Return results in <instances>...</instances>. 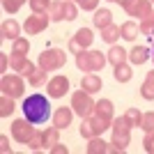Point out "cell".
I'll list each match as a JSON object with an SVG mask.
<instances>
[{"instance_id": "obj_1", "label": "cell", "mask_w": 154, "mask_h": 154, "mask_svg": "<svg viewBox=\"0 0 154 154\" xmlns=\"http://www.w3.org/2000/svg\"><path fill=\"white\" fill-rule=\"evenodd\" d=\"M23 115L30 120L32 124H46L51 113V103H48V97L44 94H28L23 99Z\"/></svg>"}, {"instance_id": "obj_2", "label": "cell", "mask_w": 154, "mask_h": 154, "mask_svg": "<svg viewBox=\"0 0 154 154\" xmlns=\"http://www.w3.org/2000/svg\"><path fill=\"white\" fill-rule=\"evenodd\" d=\"M67 64V53L62 48H44L37 58V67L46 71H58Z\"/></svg>"}, {"instance_id": "obj_3", "label": "cell", "mask_w": 154, "mask_h": 154, "mask_svg": "<svg viewBox=\"0 0 154 154\" xmlns=\"http://www.w3.org/2000/svg\"><path fill=\"white\" fill-rule=\"evenodd\" d=\"M94 106H97V101L92 99L90 92H85L83 88L71 94V108H74V113H76L81 120H83V117H90L92 113H94Z\"/></svg>"}, {"instance_id": "obj_4", "label": "cell", "mask_w": 154, "mask_h": 154, "mask_svg": "<svg viewBox=\"0 0 154 154\" xmlns=\"http://www.w3.org/2000/svg\"><path fill=\"white\" fill-rule=\"evenodd\" d=\"M0 90H2V94H9V97H14V99L23 97V92H26L23 76H21V74H2V78H0Z\"/></svg>"}, {"instance_id": "obj_5", "label": "cell", "mask_w": 154, "mask_h": 154, "mask_svg": "<svg viewBox=\"0 0 154 154\" xmlns=\"http://www.w3.org/2000/svg\"><path fill=\"white\" fill-rule=\"evenodd\" d=\"M120 5L124 7V12H127L129 16H138V21L152 16V12H154L152 0H122Z\"/></svg>"}, {"instance_id": "obj_6", "label": "cell", "mask_w": 154, "mask_h": 154, "mask_svg": "<svg viewBox=\"0 0 154 154\" xmlns=\"http://www.w3.org/2000/svg\"><path fill=\"white\" fill-rule=\"evenodd\" d=\"M35 134H37V129H35V124H32L28 117H23V120H14V122H12V138L16 143H21V145H28Z\"/></svg>"}, {"instance_id": "obj_7", "label": "cell", "mask_w": 154, "mask_h": 154, "mask_svg": "<svg viewBox=\"0 0 154 154\" xmlns=\"http://www.w3.org/2000/svg\"><path fill=\"white\" fill-rule=\"evenodd\" d=\"M48 23H51L48 12H32L26 19V23H23V32L26 35H42L48 28Z\"/></svg>"}, {"instance_id": "obj_8", "label": "cell", "mask_w": 154, "mask_h": 154, "mask_svg": "<svg viewBox=\"0 0 154 154\" xmlns=\"http://www.w3.org/2000/svg\"><path fill=\"white\" fill-rule=\"evenodd\" d=\"M69 88H71V83H69L67 76H53L46 83V94L51 97V99H60V97H64L69 92Z\"/></svg>"}, {"instance_id": "obj_9", "label": "cell", "mask_w": 154, "mask_h": 154, "mask_svg": "<svg viewBox=\"0 0 154 154\" xmlns=\"http://www.w3.org/2000/svg\"><path fill=\"white\" fill-rule=\"evenodd\" d=\"M51 120L58 129H67L71 124V120H74V108H71V106H60V108L53 110Z\"/></svg>"}, {"instance_id": "obj_10", "label": "cell", "mask_w": 154, "mask_h": 154, "mask_svg": "<svg viewBox=\"0 0 154 154\" xmlns=\"http://www.w3.org/2000/svg\"><path fill=\"white\" fill-rule=\"evenodd\" d=\"M149 58H152V53H149V48H147V46L136 44L134 48L129 51V62H131V64H136V67H138V64H145Z\"/></svg>"}, {"instance_id": "obj_11", "label": "cell", "mask_w": 154, "mask_h": 154, "mask_svg": "<svg viewBox=\"0 0 154 154\" xmlns=\"http://www.w3.org/2000/svg\"><path fill=\"white\" fill-rule=\"evenodd\" d=\"M81 88H83L85 92H90V94H97V92L103 88V81L97 74H83V78H81Z\"/></svg>"}, {"instance_id": "obj_12", "label": "cell", "mask_w": 154, "mask_h": 154, "mask_svg": "<svg viewBox=\"0 0 154 154\" xmlns=\"http://www.w3.org/2000/svg\"><path fill=\"white\" fill-rule=\"evenodd\" d=\"M92 23H94L97 30H103L106 26H110V23H113V12H110V9H106V7H101V9H94Z\"/></svg>"}, {"instance_id": "obj_13", "label": "cell", "mask_w": 154, "mask_h": 154, "mask_svg": "<svg viewBox=\"0 0 154 154\" xmlns=\"http://www.w3.org/2000/svg\"><path fill=\"white\" fill-rule=\"evenodd\" d=\"M106 55H108V64H113V67H117V64H122V62L129 60V51H124L122 46H117V44L110 46V51Z\"/></svg>"}, {"instance_id": "obj_14", "label": "cell", "mask_w": 154, "mask_h": 154, "mask_svg": "<svg viewBox=\"0 0 154 154\" xmlns=\"http://www.w3.org/2000/svg\"><path fill=\"white\" fill-rule=\"evenodd\" d=\"M0 32H2V37L5 39H19L21 37V26H19V21H14V19H9V21H5L2 26H0Z\"/></svg>"}, {"instance_id": "obj_15", "label": "cell", "mask_w": 154, "mask_h": 154, "mask_svg": "<svg viewBox=\"0 0 154 154\" xmlns=\"http://www.w3.org/2000/svg\"><path fill=\"white\" fill-rule=\"evenodd\" d=\"M60 131H62V129H58L55 124H53V127H46L44 131H42V143H44V149H48L51 145H55V143L60 140Z\"/></svg>"}, {"instance_id": "obj_16", "label": "cell", "mask_w": 154, "mask_h": 154, "mask_svg": "<svg viewBox=\"0 0 154 154\" xmlns=\"http://www.w3.org/2000/svg\"><path fill=\"white\" fill-rule=\"evenodd\" d=\"M120 35H122L127 42H136V37L140 35V26L136 23V21H127L120 26Z\"/></svg>"}, {"instance_id": "obj_17", "label": "cell", "mask_w": 154, "mask_h": 154, "mask_svg": "<svg viewBox=\"0 0 154 154\" xmlns=\"http://www.w3.org/2000/svg\"><path fill=\"white\" fill-rule=\"evenodd\" d=\"M85 152H88V154H106V152H108V143L103 140L101 136H94V138H90V140H88Z\"/></svg>"}, {"instance_id": "obj_18", "label": "cell", "mask_w": 154, "mask_h": 154, "mask_svg": "<svg viewBox=\"0 0 154 154\" xmlns=\"http://www.w3.org/2000/svg\"><path fill=\"white\" fill-rule=\"evenodd\" d=\"M131 76H134L131 64L122 62V64H117V67H113V78H115L117 83H129V81H131Z\"/></svg>"}, {"instance_id": "obj_19", "label": "cell", "mask_w": 154, "mask_h": 154, "mask_svg": "<svg viewBox=\"0 0 154 154\" xmlns=\"http://www.w3.org/2000/svg\"><path fill=\"white\" fill-rule=\"evenodd\" d=\"M74 39H76V44L81 46V48H90L92 42H94V35H92L90 28H78L76 35H74Z\"/></svg>"}, {"instance_id": "obj_20", "label": "cell", "mask_w": 154, "mask_h": 154, "mask_svg": "<svg viewBox=\"0 0 154 154\" xmlns=\"http://www.w3.org/2000/svg\"><path fill=\"white\" fill-rule=\"evenodd\" d=\"M140 97H143V99H147V101H154V69L147 71V76H145V81H143Z\"/></svg>"}, {"instance_id": "obj_21", "label": "cell", "mask_w": 154, "mask_h": 154, "mask_svg": "<svg viewBox=\"0 0 154 154\" xmlns=\"http://www.w3.org/2000/svg\"><path fill=\"white\" fill-rule=\"evenodd\" d=\"M122 37V35H120V26H115V23H110V26H106L101 30V39L103 42H106V44H117V39Z\"/></svg>"}, {"instance_id": "obj_22", "label": "cell", "mask_w": 154, "mask_h": 154, "mask_svg": "<svg viewBox=\"0 0 154 154\" xmlns=\"http://www.w3.org/2000/svg\"><path fill=\"white\" fill-rule=\"evenodd\" d=\"M131 122L127 120V115H120V117H115L113 120V127H110V131L113 134H131Z\"/></svg>"}, {"instance_id": "obj_23", "label": "cell", "mask_w": 154, "mask_h": 154, "mask_svg": "<svg viewBox=\"0 0 154 154\" xmlns=\"http://www.w3.org/2000/svg\"><path fill=\"white\" fill-rule=\"evenodd\" d=\"M48 16L51 21H64V0H53L48 7Z\"/></svg>"}, {"instance_id": "obj_24", "label": "cell", "mask_w": 154, "mask_h": 154, "mask_svg": "<svg viewBox=\"0 0 154 154\" xmlns=\"http://www.w3.org/2000/svg\"><path fill=\"white\" fill-rule=\"evenodd\" d=\"M90 58H92V71H101L108 64V55L101 51H90Z\"/></svg>"}, {"instance_id": "obj_25", "label": "cell", "mask_w": 154, "mask_h": 154, "mask_svg": "<svg viewBox=\"0 0 154 154\" xmlns=\"http://www.w3.org/2000/svg\"><path fill=\"white\" fill-rule=\"evenodd\" d=\"M14 97H9V94H2L0 97V117H9L14 113Z\"/></svg>"}, {"instance_id": "obj_26", "label": "cell", "mask_w": 154, "mask_h": 154, "mask_svg": "<svg viewBox=\"0 0 154 154\" xmlns=\"http://www.w3.org/2000/svg\"><path fill=\"white\" fill-rule=\"evenodd\" d=\"M113 145H115V149H117V154L120 152H124V149L129 147V143H131V134H113Z\"/></svg>"}, {"instance_id": "obj_27", "label": "cell", "mask_w": 154, "mask_h": 154, "mask_svg": "<svg viewBox=\"0 0 154 154\" xmlns=\"http://www.w3.org/2000/svg\"><path fill=\"white\" fill-rule=\"evenodd\" d=\"M94 113L97 115H103V117H113V101L110 99H99L94 106Z\"/></svg>"}, {"instance_id": "obj_28", "label": "cell", "mask_w": 154, "mask_h": 154, "mask_svg": "<svg viewBox=\"0 0 154 154\" xmlns=\"http://www.w3.org/2000/svg\"><path fill=\"white\" fill-rule=\"evenodd\" d=\"M46 74H48L46 69L37 67V69H35V71L30 74V76H28V83H30L32 88H39V85H44V83H46Z\"/></svg>"}, {"instance_id": "obj_29", "label": "cell", "mask_w": 154, "mask_h": 154, "mask_svg": "<svg viewBox=\"0 0 154 154\" xmlns=\"http://www.w3.org/2000/svg\"><path fill=\"white\" fill-rule=\"evenodd\" d=\"M12 53H21V55H28L30 53V39L28 37H19L12 42Z\"/></svg>"}, {"instance_id": "obj_30", "label": "cell", "mask_w": 154, "mask_h": 154, "mask_svg": "<svg viewBox=\"0 0 154 154\" xmlns=\"http://www.w3.org/2000/svg\"><path fill=\"white\" fill-rule=\"evenodd\" d=\"M30 62V60H28V55H21V53H12V55H9V67H12L14 71H23V67H26V64Z\"/></svg>"}, {"instance_id": "obj_31", "label": "cell", "mask_w": 154, "mask_h": 154, "mask_svg": "<svg viewBox=\"0 0 154 154\" xmlns=\"http://www.w3.org/2000/svg\"><path fill=\"white\" fill-rule=\"evenodd\" d=\"M78 9H81V7L76 5V0H64V21L78 19Z\"/></svg>"}, {"instance_id": "obj_32", "label": "cell", "mask_w": 154, "mask_h": 154, "mask_svg": "<svg viewBox=\"0 0 154 154\" xmlns=\"http://www.w3.org/2000/svg\"><path fill=\"white\" fill-rule=\"evenodd\" d=\"M81 136H83L85 140H90V138H94V127H92V122H90V117H83L81 120Z\"/></svg>"}, {"instance_id": "obj_33", "label": "cell", "mask_w": 154, "mask_h": 154, "mask_svg": "<svg viewBox=\"0 0 154 154\" xmlns=\"http://www.w3.org/2000/svg\"><path fill=\"white\" fill-rule=\"evenodd\" d=\"M127 120L131 122V127H140V122H143V113L138 108H127Z\"/></svg>"}, {"instance_id": "obj_34", "label": "cell", "mask_w": 154, "mask_h": 154, "mask_svg": "<svg viewBox=\"0 0 154 154\" xmlns=\"http://www.w3.org/2000/svg\"><path fill=\"white\" fill-rule=\"evenodd\" d=\"M140 35H147V37H154V19L152 16H147V19H143L140 23Z\"/></svg>"}, {"instance_id": "obj_35", "label": "cell", "mask_w": 154, "mask_h": 154, "mask_svg": "<svg viewBox=\"0 0 154 154\" xmlns=\"http://www.w3.org/2000/svg\"><path fill=\"white\" fill-rule=\"evenodd\" d=\"M51 2L53 0H28V5H30L32 12H48Z\"/></svg>"}, {"instance_id": "obj_36", "label": "cell", "mask_w": 154, "mask_h": 154, "mask_svg": "<svg viewBox=\"0 0 154 154\" xmlns=\"http://www.w3.org/2000/svg\"><path fill=\"white\" fill-rule=\"evenodd\" d=\"M26 0H2V7H5L7 14H16L21 9V5H23Z\"/></svg>"}, {"instance_id": "obj_37", "label": "cell", "mask_w": 154, "mask_h": 154, "mask_svg": "<svg viewBox=\"0 0 154 154\" xmlns=\"http://www.w3.org/2000/svg\"><path fill=\"white\" fill-rule=\"evenodd\" d=\"M140 129L147 134V131H154V113H143V122H140Z\"/></svg>"}, {"instance_id": "obj_38", "label": "cell", "mask_w": 154, "mask_h": 154, "mask_svg": "<svg viewBox=\"0 0 154 154\" xmlns=\"http://www.w3.org/2000/svg\"><path fill=\"white\" fill-rule=\"evenodd\" d=\"M76 5L83 12H94V9H99V0H76Z\"/></svg>"}, {"instance_id": "obj_39", "label": "cell", "mask_w": 154, "mask_h": 154, "mask_svg": "<svg viewBox=\"0 0 154 154\" xmlns=\"http://www.w3.org/2000/svg\"><path fill=\"white\" fill-rule=\"evenodd\" d=\"M28 147H30L32 152H39V149H44V143H42V131H37V134H35V136L30 138Z\"/></svg>"}, {"instance_id": "obj_40", "label": "cell", "mask_w": 154, "mask_h": 154, "mask_svg": "<svg viewBox=\"0 0 154 154\" xmlns=\"http://www.w3.org/2000/svg\"><path fill=\"white\" fill-rule=\"evenodd\" d=\"M143 147L147 154H154V131H147L145 138H143Z\"/></svg>"}, {"instance_id": "obj_41", "label": "cell", "mask_w": 154, "mask_h": 154, "mask_svg": "<svg viewBox=\"0 0 154 154\" xmlns=\"http://www.w3.org/2000/svg\"><path fill=\"white\" fill-rule=\"evenodd\" d=\"M48 152H51V154H67V152H69V149H67V145H62V143H55V145H51V147H48Z\"/></svg>"}, {"instance_id": "obj_42", "label": "cell", "mask_w": 154, "mask_h": 154, "mask_svg": "<svg viewBox=\"0 0 154 154\" xmlns=\"http://www.w3.org/2000/svg\"><path fill=\"white\" fill-rule=\"evenodd\" d=\"M0 149H2L5 154H9V152H12V145H9V138H7L5 134L0 136Z\"/></svg>"}, {"instance_id": "obj_43", "label": "cell", "mask_w": 154, "mask_h": 154, "mask_svg": "<svg viewBox=\"0 0 154 154\" xmlns=\"http://www.w3.org/2000/svg\"><path fill=\"white\" fill-rule=\"evenodd\" d=\"M7 67H9V55L0 53V71H7Z\"/></svg>"}, {"instance_id": "obj_44", "label": "cell", "mask_w": 154, "mask_h": 154, "mask_svg": "<svg viewBox=\"0 0 154 154\" xmlns=\"http://www.w3.org/2000/svg\"><path fill=\"white\" fill-rule=\"evenodd\" d=\"M35 69H37V67H35V62H28L26 67H23V71H21V76H30Z\"/></svg>"}, {"instance_id": "obj_45", "label": "cell", "mask_w": 154, "mask_h": 154, "mask_svg": "<svg viewBox=\"0 0 154 154\" xmlns=\"http://www.w3.org/2000/svg\"><path fill=\"white\" fill-rule=\"evenodd\" d=\"M69 51H71V53H81V51H83V48L76 44V39H74V37L69 39Z\"/></svg>"}, {"instance_id": "obj_46", "label": "cell", "mask_w": 154, "mask_h": 154, "mask_svg": "<svg viewBox=\"0 0 154 154\" xmlns=\"http://www.w3.org/2000/svg\"><path fill=\"white\" fill-rule=\"evenodd\" d=\"M110 2H122V0H110Z\"/></svg>"}, {"instance_id": "obj_47", "label": "cell", "mask_w": 154, "mask_h": 154, "mask_svg": "<svg viewBox=\"0 0 154 154\" xmlns=\"http://www.w3.org/2000/svg\"><path fill=\"white\" fill-rule=\"evenodd\" d=\"M152 60H154V48H152Z\"/></svg>"}, {"instance_id": "obj_48", "label": "cell", "mask_w": 154, "mask_h": 154, "mask_svg": "<svg viewBox=\"0 0 154 154\" xmlns=\"http://www.w3.org/2000/svg\"><path fill=\"white\" fill-rule=\"evenodd\" d=\"M152 19H154V12H152Z\"/></svg>"}, {"instance_id": "obj_49", "label": "cell", "mask_w": 154, "mask_h": 154, "mask_svg": "<svg viewBox=\"0 0 154 154\" xmlns=\"http://www.w3.org/2000/svg\"><path fill=\"white\" fill-rule=\"evenodd\" d=\"M152 2H154V0H152Z\"/></svg>"}]
</instances>
